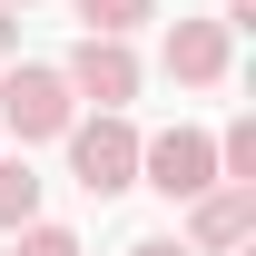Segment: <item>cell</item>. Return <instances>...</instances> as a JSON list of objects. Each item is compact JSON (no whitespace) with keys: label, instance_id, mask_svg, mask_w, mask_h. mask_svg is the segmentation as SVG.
<instances>
[{"label":"cell","instance_id":"cell-1","mask_svg":"<svg viewBox=\"0 0 256 256\" xmlns=\"http://www.w3.org/2000/svg\"><path fill=\"white\" fill-rule=\"evenodd\" d=\"M69 168H79V188H89V197L138 188V128H128L118 108H98V118H69Z\"/></svg>","mask_w":256,"mask_h":256},{"label":"cell","instance_id":"cell-2","mask_svg":"<svg viewBox=\"0 0 256 256\" xmlns=\"http://www.w3.org/2000/svg\"><path fill=\"white\" fill-rule=\"evenodd\" d=\"M79 118V98H69L60 69H10L0 79V128H20V138H69Z\"/></svg>","mask_w":256,"mask_h":256},{"label":"cell","instance_id":"cell-3","mask_svg":"<svg viewBox=\"0 0 256 256\" xmlns=\"http://www.w3.org/2000/svg\"><path fill=\"white\" fill-rule=\"evenodd\" d=\"M138 168H148V188H158V197H207V188H217V138L168 128V138L138 148Z\"/></svg>","mask_w":256,"mask_h":256},{"label":"cell","instance_id":"cell-4","mask_svg":"<svg viewBox=\"0 0 256 256\" xmlns=\"http://www.w3.org/2000/svg\"><path fill=\"white\" fill-rule=\"evenodd\" d=\"M60 79H69V98H98V108H128V98H138V50H128V40H79Z\"/></svg>","mask_w":256,"mask_h":256},{"label":"cell","instance_id":"cell-5","mask_svg":"<svg viewBox=\"0 0 256 256\" xmlns=\"http://www.w3.org/2000/svg\"><path fill=\"white\" fill-rule=\"evenodd\" d=\"M168 79L217 89L226 79V20H178V30H168Z\"/></svg>","mask_w":256,"mask_h":256},{"label":"cell","instance_id":"cell-6","mask_svg":"<svg viewBox=\"0 0 256 256\" xmlns=\"http://www.w3.org/2000/svg\"><path fill=\"white\" fill-rule=\"evenodd\" d=\"M197 207V246H236L256 226V188H207V197H188Z\"/></svg>","mask_w":256,"mask_h":256},{"label":"cell","instance_id":"cell-7","mask_svg":"<svg viewBox=\"0 0 256 256\" xmlns=\"http://www.w3.org/2000/svg\"><path fill=\"white\" fill-rule=\"evenodd\" d=\"M30 217H40V178L20 158H0V226H30Z\"/></svg>","mask_w":256,"mask_h":256},{"label":"cell","instance_id":"cell-8","mask_svg":"<svg viewBox=\"0 0 256 256\" xmlns=\"http://www.w3.org/2000/svg\"><path fill=\"white\" fill-rule=\"evenodd\" d=\"M79 20H89V40H128L148 20V0H79Z\"/></svg>","mask_w":256,"mask_h":256},{"label":"cell","instance_id":"cell-9","mask_svg":"<svg viewBox=\"0 0 256 256\" xmlns=\"http://www.w3.org/2000/svg\"><path fill=\"white\" fill-rule=\"evenodd\" d=\"M20 256H79V236H69V226H40V217H30V226H20Z\"/></svg>","mask_w":256,"mask_h":256},{"label":"cell","instance_id":"cell-10","mask_svg":"<svg viewBox=\"0 0 256 256\" xmlns=\"http://www.w3.org/2000/svg\"><path fill=\"white\" fill-rule=\"evenodd\" d=\"M128 256H197V246H178V236H138Z\"/></svg>","mask_w":256,"mask_h":256},{"label":"cell","instance_id":"cell-11","mask_svg":"<svg viewBox=\"0 0 256 256\" xmlns=\"http://www.w3.org/2000/svg\"><path fill=\"white\" fill-rule=\"evenodd\" d=\"M236 20H256V0H226V30H236Z\"/></svg>","mask_w":256,"mask_h":256},{"label":"cell","instance_id":"cell-12","mask_svg":"<svg viewBox=\"0 0 256 256\" xmlns=\"http://www.w3.org/2000/svg\"><path fill=\"white\" fill-rule=\"evenodd\" d=\"M10 40H20V30H10V0H0V60H10Z\"/></svg>","mask_w":256,"mask_h":256}]
</instances>
